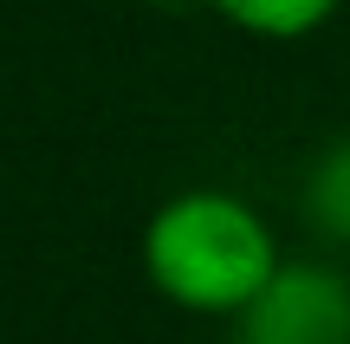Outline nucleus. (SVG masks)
<instances>
[{
	"instance_id": "nucleus-2",
	"label": "nucleus",
	"mask_w": 350,
	"mask_h": 344,
	"mask_svg": "<svg viewBox=\"0 0 350 344\" xmlns=\"http://www.w3.org/2000/svg\"><path fill=\"white\" fill-rule=\"evenodd\" d=\"M247 344H350V293L331 273L279 267V280L247 306Z\"/></svg>"
},
{
	"instance_id": "nucleus-4",
	"label": "nucleus",
	"mask_w": 350,
	"mask_h": 344,
	"mask_svg": "<svg viewBox=\"0 0 350 344\" xmlns=\"http://www.w3.org/2000/svg\"><path fill=\"white\" fill-rule=\"evenodd\" d=\"M312 215L325 221V228L350 234V143L338 156H331L325 169H318V189H312Z\"/></svg>"
},
{
	"instance_id": "nucleus-1",
	"label": "nucleus",
	"mask_w": 350,
	"mask_h": 344,
	"mask_svg": "<svg viewBox=\"0 0 350 344\" xmlns=\"http://www.w3.org/2000/svg\"><path fill=\"white\" fill-rule=\"evenodd\" d=\"M150 280L188 312H247L279 280V247L266 221L234 195H175L150 221Z\"/></svg>"
},
{
	"instance_id": "nucleus-3",
	"label": "nucleus",
	"mask_w": 350,
	"mask_h": 344,
	"mask_svg": "<svg viewBox=\"0 0 350 344\" xmlns=\"http://www.w3.org/2000/svg\"><path fill=\"white\" fill-rule=\"evenodd\" d=\"M221 13H234L240 26L253 33H273V39H292V33H312L338 0H214Z\"/></svg>"
}]
</instances>
